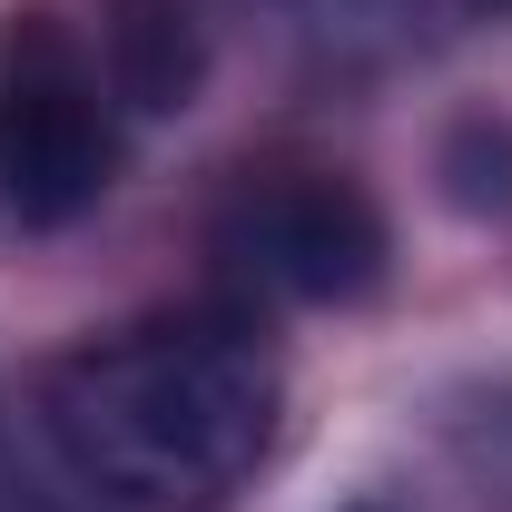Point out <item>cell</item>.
Returning <instances> with one entry per match:
<instances>
[{"label": "cell", "mask_w": 512, "mask_h": 512, "mask_svg": "<svg viewBox=\"0 0 512 512\" xmlns=\"http://www.w3.org/2000/svg\"><path fill=\"white\" fill-rule=\"evenodd\" d=\"M286 375L247 316H158L79 345L40 384L60 463L119 512H227L276 453Z\"/></svg>", "instance_id": "6da1fadb"}, {"label": "cell", "mask_w": 512, "mask_h": 512, "mask_svg": "<svg viewBox=\"0 0 512 512\" xmlns=\"http://www.w3.org/2000/svg\"><path fill=\"white\" fill-rule=\"evenodd\" d=\"M119 168L109 79L50 10L0 20V197L20 227H69Z\"/></svg>", "instance_id": "7a4b0ae2"}, {"label": "cell", "mask_w": 512, "mask_h": 512, "mask_svg": "<svg viewBox=\"0 0 512 512\" xmlns=\"http://www.w3.org/2000/svg\"><path fill=\"white\" fill-rule=\"evenodd\" d=\"M217 247L247 266L256 286L296 296V306H335V296H365L384 266V217L375 197L335 168H266L227 197L217 217Z\"/></svg>", "instance_id": "3957f363"}, {"label": "cell", "mask_w": 512, "mask_h": 512, "mask_svg": "<svg viewBox=\"0 0 512 512\" xmlns=\"http://www.w3.org/2000/svg\"><path fill=\"white\" fill-rule=\"evenodd\" d=\"M119 40V79H128V99L138 109H188V89H197V40L178 30V10L168 0H128V20L109 30Z\"/></svg>", "instance_id": "277c9868"}, {"label": "cell", "mask_w": 512, "mask_h": 512, "mask_svg": "<svg viewBox=\"0 0 512 512\" xmlns=\"http://www.w3.org/2000/svg\"><path fill=\"white\" fill-rule=\"evenodd\" d=\"M345 512H394V503H345Z\"/></svg>", "instance_id": "5b68a950"}]
</instances>
